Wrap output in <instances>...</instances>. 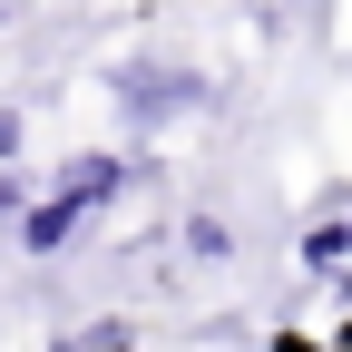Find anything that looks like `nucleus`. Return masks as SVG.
<instances>
[{"instance_id":"9","label":"nucleus","mask_w":352,"mask_h":352,"mask_svg":"<svg viewBox=\"0 0 352 352\" xmlns=\"http://www.w3.org/2000/svg\"><path fill=\"white\" fill-rule=\"evenodd\" d=\"M59 352H78V342H59Z\"/></svg>"},{"instance_id":"7","label":"nucleus","mask_w":352,"mask_h":352,"mask_svg":"<svg viewBox=\"0 0 352 352\" xmlns=\"http://www.w3.org/2000/svg\"><path fill=\"white\" fill-rule=\"evenodd\" d=\"M0 215H20V176H10V186H0Z\"/></svg>"},{"instance_id":"3","label":"nucleus","mask_w":352,"mask_h":352,"mask_svg":"<svg viewBox=\"0 0 352 352\" xmlns=\"http://www.w3.org/2000/svg\"><path fill=\"white\" fill-rule=\"evenodd\" d=\"M78 215H88V206H69V196H50V206H30V215H20V245H30V254H59V245L78 235Z\"/></svg>"},{"instance_id":"5","label":"nucleus","mask_w":352,"mask_h":352,"mask_svg":"<svg viewBox=\"0 0 352 352\" xmlns=\"http://www.w3.org/2000/svg\"><path fill=\"white\" fill-rule=\"evenodd\" d=\"M186 254L215 264V254H226V226H215V215H196V226H186Z\"/></svg>"},{"instance_id":"8","label":"nucleus","mask_w":352,"mask_h":352,"mask_svg":"<svg viewBox=\"0 0 352 352\" xmlns=\"http://www.w3.org/2000/svg\"><path fill=\"white\" fill-rule=\"evenodd\" d=\"M274 352H323V342H303V333H284V342H274Z\"/></svg>"},{"instance_id":"1","label":"nucleus","mask_w":352,"mask_h":352,"mask_svg":"<svg viewBox=\"0 0 352 352\" xmlns=\"http://www.w3.org/2000/svg\"><path fill=\"white\" fill-rule=\"evenodd\" d=\"M118 88H127V108H138V118H166V108H186V98H196V78H186V69H127Z\"/></svg>"},{"instance_id":"4","label":"nucleus","mask_w":352,"mask_h":352,"mask_svg":"<svg viewBox=\"0 0 352 352\" xmlns=\"http://www.w3.org/2000/svg\"><path fill=\"white\" fill-rule=\"evenodd\" d=\"M342 254H352V215H333V226H314V235H303V264H314V274H333Z\"/></svg>"},{"instance_id":"6","label":"nucleus","mask_w":352,"mask_h":352,"mask_svg":"<svg viewBox=\"0 0 352 352\" xmlns=\"http://www.w3.org/2000/svg\"><path fill=\"white\" fill-rule=\"evenodd\" d=\"M0 157H20V118L10 108H0Z\"/></svg>"},{"instance_id":"2","label":"nucleus","mask_w":352,"mask_h":352,"mask_svg":"<svg viewBox=\"0 0 352 352\" xmlns=\"http://www.w3.org/2000/svg\"><path fill=\"white\" fill-rule=\"evenodd\" d=\"M118 186H127L118 157H69V166H59V196H69V206H108Z\"/></svg>"}]
</instances>
